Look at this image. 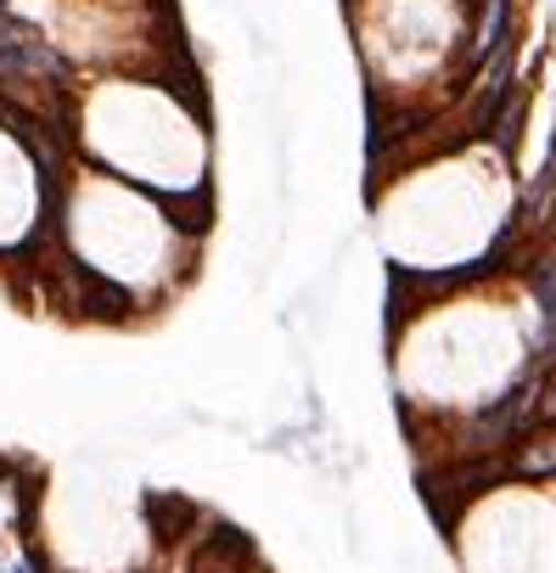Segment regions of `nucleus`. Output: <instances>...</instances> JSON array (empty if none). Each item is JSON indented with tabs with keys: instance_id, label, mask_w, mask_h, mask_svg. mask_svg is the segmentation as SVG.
<instances>
[{
	"instance_id": "nucleus-1",
	"label": "nucleus",
	"mask_w": 556,
	"mask_h": 573,
	"mask_svg": "<svg viewBox=\"0 0 556 573\" xmlns=\"http://www.w3.org/2000/svg\"><path fill=\"white\" fill-rule=\"evenodd\" d=\"M506 12H512V0H489V18H484V34H478V57H489L506 40Z\"/></svg>"
},
{
	"instance_id": "nucleus-2",
	"label": "nucleus",
	"mask_w": 556,
	"mask_h": 573,
	"mask_svg": "<svg viewBox=\"0 0 556 573\" xmlns=\"http://www.w3.org/2000/svg\"><path fill=\"white\" fill-rule=\"evenodd\" d=\"M0 573H39V557H0Z\"/></svg>"
}]
</instances>
